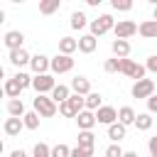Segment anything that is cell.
<instances>
[{
  "instance_id": "8fae6325",
  "label": "cell",
  "mask_w": 157,
  "mask_h": 157,
  "mask_svg": "<svg viewBox=\"0 0 157 157\" xmlns=\"http://www.w3.org/2000/svg\"><path fill=\"white\" fill-rule=\"evenodd\" d=\"M29 66H32L34 76H42V74H47V71H49V56H44V54L29 56Z\"/></svg>"
},
{
  "instance_id": "bcb514c9",
  "label": "cell",
  "mask_w": 157,
  "mask_h": 157,
  "mask_svg": "<svg viewBox=\"0 0 157 157\" xmlns=\"http://www.w3.org/2000/svg\"><path fill=\"white\" fill-rule=\"evenodd\" d=\"M2 150H5V145H2V140H0V157H2Z\"/></svg>"
},
{
  "instance_id": "8992f818",
  "label": "cell",
  "mask_w": 157,
  "mask_h": 157,
  "mask_svg": "<svg viewBox=\"0 0 157 157\" xmlns=\"http://www.w3.org/2000/svg\"><path fill=\"white\" fill-rule=\"evenodd\" d=\"M49 69H52L54 74H66V71L74 69V59L66 56V54H56V56L49 59Z\"/></svg>"
},
{
  "instance_id": "52a82bcc",
  "label": "cell",
  "mask_w": 157,
  "mask_h": 157,
  "mask_svg": "<svg viewBox=\"0 0 157 157\" xmlns=\"http://www.w3.org/2000/svg\"><path fill=\"white\" fill-rule=\"evenodd\" d=\"M130 93H132V98H150L155 93V81L152 78H140V81L132 83Z\"/></svg>"
},
{
  "instance_id": "7402d4cb",
  "label": "cell",
  "mask_w": 157,
  "mask_h": 157,
  "mask_svg": "<svg viewBox=\"0 0 157 157\" xmlns=\"http://www.w3.org/2000/svg\"><path fill=\"white\" fill-rule=\"evenodd\" d=\"M2 128H5V135H10V137H17V135H20V130H22L25 125H22V118H7Z\"/></svg>"
},
{
  "instance_id": "83f0119b",
  "label": "cell",
  "mask_w": 157,
  "mask_h": 157,
  "mask_svg": "<svg viewBox=\"0 0 157 157\" xmlns=\"http://www.w3.org/2000/svg\"><path fill=\"white\" fill-rule=\"evenodd\" d=\"M108 137H110V140L118 145V142L125 137V128H123L120 123H113V125H108Z\"/></svg>"
},
{
  "instance_id": "484cf974",
  "label": "cell",
  "mask_w": 157,
  "mask_h": 157,
  "mask_svg": "<svg viewBox=\"0 0 157 157\" xmlns=\"http://www.w3.org/2000/svg\"><path fill=\"white\" fill-rule=\"evenodd\" d=\"M59 7H61V0H42L39 2V12L42 15H54Z\"/></svg>"
},
{
  "instance_id": "ffe728a7",
  "label": "cell",
  "mask_w": 157,
  "mask_h": 157,
  "mask_svg": "<svg viewBox=\"0 0 157 157\" xmlns=\"http://www.w3.org/2000/svg\"><path fill=\"white\" fill-rule=\"evenodd\" d=\"M101 101H103V96H101V93H96V91H91L88 96H83V108H86V110H91V113H96V110L101 108Z\"/></svg>"
},
{
  "instance_id": "3957f363",
  "label": "cell",
  "mask_w": 157,
  "mask_h": 157,
  "mask_svg": "<svg viewBox=\"0 0 157 157\" xmlns=\"http://www.w3.org/2000/svg\"><path fill=\"white\" fill-rule=\"evenodd\" d=\"M113 25H115L113 15H98L96 20H91V37H101V34L110 32Z\"/></svg>"
},
{
  "instance_id": "9a60e30c",
  "label": "cell",
  "mask_w": 157,
  "mask_h": 157,
  "mask_svg": "<svg viewBox=\"0 0 157 157\" xmlns=\"http://www.w3.org/2000/svg\"><path fill=\"white\" fill-rule=\"evenodd\" d=\"M110 49H113L115 59H128V54H130V42H128V39H113Z\"/></svg>"
},
{
  "instance_id": "d6a6232c",
  "label": "cell",
  "mask_w": 157,
  "mask_h": 157,
  "mask_svg": "<svg viewBox=\"0 0 157 157\" xmlns=\"http://www.w3.org/2000/svg\"><path fill=\"white\" fill-rule=\"evenodd\" d=\"M110 7L118 12H128V10H132V2L130 0H110Z\"/></svg>"
},
{
  "instance_id": "2e32d148",
  "label": "cell",
  "mask_w": 157,
  "mask_h": 157,
  "mask_svg": "<svg viewBox=\"0 0 157 157\" xmlns=\"http://www.w3.org/2000/svg\"><path fill=\"white\" fill-rule=\"evenodd\" d=\"M76 42H78V52H83V54H91V52H96V47H98V39L91 37V34H83V37H78Z\"/></svg>"
},
{
  "instance_id": "ab89813d",
  "label": "cell",
  "mask_w": 157,
  "mask_h": 157,
  "mask_svg": "<svg viewBox=\"0 0 157 157\" xmlns=\"http://www.w3.org/2000/svg\"><path fill=\"white\" fill-rule=\"evenodd\" d=\"M147 113H157V96L155 93L147 98Z\"/></svg>"
},
{
  "instance_id": "6da1fadb",
  "label": "cell",
  "mask_w": 157,
  "mask_h": 157,
  "mask_svg": "<svg viewBox=\"0 0 157 157\" xmlns=\"http://www.w3.org/2000/svg\"><path fill=\"white\" fill-rule=\"evenodd\" d=\"M81 110H83V96L71 93L64 103H59V113H61L64 118H76Z\"/></svg>"
},
{
  "instance_id": "f6af8a7d",
  "label": "cell",
  "mask_w": 157,
  "mask_h": 157,
  "mask_svg": "<svg viewBox=\"0 0 157 157\" xmlns=\"http://www.w3.org/2000/svg\"><path fill=\"white\" fill-rule=\"evenodd\" d=\"M2 22H5V12L0 10V25H2Z\"/></svg>"
},
{
  "instance_id": "7c38bea8",
  "label": "cell",
  "mask_w": 157,
  "mask_h": 157,
  "mask_svg": "<svg viewBox=\"0 0 157 157\" xmlns=\"http://www.w3.org/2000/svg\"><path fill=\"white\" fill-rule=\"evenodd\" d=\"M71 91H74L76 96H88V93H91L88 78H86V76H74V78H71Z\"/></svg>"
},
{
  "instance_id": "1f68e13d",
  "label": "cell",
  "mask_w": 157,
  "mask_h": 157,
  "mask_svg": "<svg viewBox=\"0 0 157 157\" xmlns=\"http://www.w3.org/2000/svg\"><path fill=\"white\" fill-rule=\"evenodd\" d=\"M69 152H71V147H66V145H54L52 150H49V157H69Z\"/></svg>"
},
{
  "instance_id": "d590c367",
  "label": "cell",
  "mask_w": 157,
  "mask_h": 157,
  "mask_svg": "<svg viewBox=\"0 0 157 157\" xmlns=\"http://www.w3.org/2000/svg\"><path fill=\"white\" fill-rule=\"evenodd\" d=\"M105 157H123V150H120V145H108L105 147Z\"/></svg>"
},
{
  "instance_id": "74e56055",
  "label": "cell",
  "mask_w": 157,
  "mask_h": 157,
  "mask_svg": "<svg viewBox=\"0 0 157 157\" xmlns=\"http://www.w3.org/2000/svg\"><path fill=\"white\" fill-rule=\"evenodd\" d=\"M145 71H152V74H157V54L147 56V61H145Z\"/></svg>"
},
{
  "instance_id": "5b68a950",
  "label": "cell",
  "mask_w": 157,
  "mask_h": 157,
  "mask_svg": "<svg viewBox=\"0 0 157 157\" xmlns=\"http://www.w3.org/2000/svg\"><path fill=\"white\" fill-rule=\"evenodd\" d=\"M56 86L54 76L52 74H42V76H32V88L37 91V96H47L52 93V88Z\"/></svg>"
},
{
  "instance_id": "ba28073f",
  "label": "cell",
  "mask_w": 157,
  "mask_h": 157,
  "mask_svg": "<svg viewBox=\"0 0 157 157\" xmlns=\"http://www.w3.org/2000/svg\"><path fill=\"white\" fill-rule=\"evenodd\" d=\"M113 32H115V39H128L137 32V25L132 20H120V22L113 25Z\"/></svg>"
},
{
  "instance_id": "5bb4252c",
  "label": "cell",
  "mask_w": 157,
  "mask_h": 157,
  "mask_svg": "<svg viewBox=\"0 0 157 157\" xmlns=\"http://www.w3.org/2000/svg\"><path fill=\"white\" fill-rule=\"evenodd\" d=\"M137 32H140V37H145V39H157V22H155V20H145V22L137 25Z\"/></svg>"
},
{
  "instance_id": "e575fe53",
  "label": "cell",
  "mask_w": 157,
  "mask_h": 157,
  "mask_svg": "<svg viewBox=\"0 0 157 157\" xmlns=\"http://www.w3.org/2000/svg\"><path fill=\"white\" fill-rule=\"evenodd\" d=\"M69 157H93V150H83V147H71V152H69Z\"/></svg>"
},
{
  "instance_id": "cb8c5ba5",
  "label": "cell",
  "mask_w": 157,
  "mask_h": 157,
  "mask_svg": "<svg viewBox=\"0 0 157 157\" xmlns=\"http://www.w3.org/2000/svg\"><path fill=\"white\" fill-rule=\"evenodd\" d=\"M2 91H5V96H10V101H12V98H20V93H22V88H20V83H17L15 78H7V81L2 83Z\"/></svg>"
},
{
  "instance_id": "f35d334b",
  "label": "cell",
  "mask_w": 157,
  "mask_h": 157,
  "mask_svg": "<svg viewBox=\"0 0 157 157\" xmlns=\"http://www.w3.org/2000/svg\"><path fill=\"white\" fill-rule=\"evenodd\" d=\"M147 150H150V157H157V135L147 140Z\"/></svg>"
},
{
  "instance_id": "7dc6e473",
  "label": "cell",
  "mask_w": 157,
  "mask_h": 157,
  "mask_svg": "<svg viewBox=\"0 0 157 157\" xmlns=\"http://www.w3.org/2000/svg\"><path fill=\"white\" fill-rule=\"evenodd\" d=\"M2 96H5V91H2V86H0V98H2Z\"/></svg>"
},
{
  "instance_id": "44dd1931",
  "label": "cell",
  "mask_w": 157,
  "mask_h": 157,
  "mask_svg": "<svg viewBox=\"0 0 157 157\" xmlns=\"http://www.w3.org/2000/svg\"><path fill=\"white\" fill-rule=\"evenodd\" d=\"M135 115H137V113H135L130 105H123V108L118 110V123H120L123 128H128V125H132V123H135Z\"/></svg>"
},
{
  "instance_id": "836d02e7",
  "label": "cell",
  "mask_w": 157,
  "mask_h": 157,
  "mask_svg": "<svg viewBox=\"0 0 157 157\" xmlns=\"http://www.w3.org/2000/svg\"><path fill=\"white\" fill-rule=\"evenodd\" d=\"M49 150H52V147H49L47 142H37L34 150H32V157H49Z\"/></svg>"
},
{
  "instance_id": "f1b7e54d",
  "label": "cell",
  "mask_w": 157,
  "mask_h": 157,
  "mask_svg": "<svg viewBox=\"0 0 157 157\" xmlns=\"http://www.w3.org/2000/svg\"><path fill=\"white\" fill-rule=\"evenodd\" d=\"M22 125H25L27 130H37V128H39V115H37L34 110L25 113V115H22Z\"/></svg>"
},
{
  "instance_id": "7bdbcfd3",
  "label": "cell",
  "mask_w": 157,
  "mask_h": 157,
  "mask_svg": "<svg viewBox=\"0 0 157 157\" xmlns=\"http://www.w3.org/2000/svg\"><path fill=\"white\" fill-rule=\"evenodd\" d=\"M5 78V69H2V64H0V81Z\"/></svg>"
},
{
  "instance_id": "f546056e",
  "label": "cell",
  "mask_w": 157,
  "mask_h": 157,
  "mask_svg": "<svg viewBox=\"0 0 157 157\" xmlns=\"http://www.w3.org/2000/svg\"><path fill=\"white\" fill-rule=\"evenodd\" d=\"M86 25H88V20H86V15H83V12H78V10H76V12H71V27H74V29H83Z\"/></svg>"
},
{
  "instance_id": "30bf717a",
  "label": "cell",
  "mask_w": 157,
  "mask_h": 157,
  "mask_svg": "<svg viewBox=\"0 0 157 157\" xmlns=\"http://www.w3.org/2000/svg\"><path fill=\"white\" fill-rule=\"evenodd\" d=\"M5 47L10 49V52H15V49H22V44H25V34L20 32V29H10L7 34H5Z\"/></svg>"
},
{
  "instance_id": "60d3db41",
  "label": "cell",
  "mask_w": 157,
  "mask_h": 157,
  "mask_svg": "<svg viewBox=\"0 0 157 157\" xmlns=\"http://www.w3.org/2000/svg\"><path fill=\"white\" fill-rule=\"evenodd\" d=\"M10 157H27V152H25V150H12Z\"/></svg>"
},
{
  "instance_id": "9c48e42d",
  "label": "cell",
  "mask_w": 157,
  "mask_h": 157,
  "mask_svg": "<svg viewBox=\"0 0 157 157\" xmlns=\"http://www.w3.org/2000/svg\"><path fill=\"white\" fill-rule=\"evenodd\" d=\"M93 115H96V123H103V125H113V123H118V110H115L113 105H101Z\"/></svg>"
},
{
  "instance_id": "4dcf8cb0",
  "label": "cell",
  "mask_w": 157,
  "mask_h": 157,
  "mask_svg": "<svg viewBox=\"0 0 157 157\" xmlns=\"http://www.w3.org/2000/svg\"><path fill=\"white\" fill-rule=\"evenodd\" d=\"M12 78H15L17 83H20V88H22V91L32 86V76H29V74H25V71H17V74H15Z\"/></svg>"
},
{
  "instance_id": "b9f144b4",
  "label": "cell",
  "mask_w": 157,
  "mask_h": 157,
  "mask_svg": "<svg viewBox=\"0 0 157 157\" xmlns=\"http://www.w3.org/2000/svg\"><path fill=\"white\" fill-rule=\"evenodd\" d=\"M123 157H137V152H123Z\"/></svg>"
},
{
  "instance_id": "d4e9b609",
  "label": "cell",
  "mask_w": 157,
  "mask_h": 157,
  "mask_svg": "<svg viewBox=\"0 0 157 157\" xmlns=\"http://www.w3.org/2000/svg\"><path fill=\"white\" fill-rule=\"evenodd\" d=\"M93 145H96V135H93L91 130H81V132H78V147L93 150Z\"/></svg>"
},
{
  "instance_id": "4316f807",
  "label": "cell",
  "mask_w": 157,
  "mask_h": 157,
  "mask_svg": "<svg viewBox=\"0 0 157 157\" xmlns=\"http://www.w3.org/2000/svg\"><path fill=\"white\" fill-rule=\"evenodd\" d=\"M132 125H135L137 130H150V128H152V115H150V113H137Z\"/></svg>"
},
{
  "instance_id": "277c9868",
  "label": "cell",
  "mask_w": 157,
  "mask_h": 157,
  "mask_svg": "<svg viewBox=\"0 0 157 157\" xmlns=\"http://www.w3.org/2000/svg\"><path fill=\"white\" fill-rule=\"evenodd\" d=\"M118 71H120V74H125V76H130V78H135V81L145 78V66H142V64H137V61H132V59H120Z\"/></svg>"
},
{
  "instance_id": "ac0fdd59",
  "label": "cell",
  "mask_w": 157,
  "mask_h": 157,
  "mask_svg": "<svg viewBox=\"0 0 157 157\" xmlns=\"http://www.w3.org/2000/svg\"><path fill=\"white\" fill-rule=\"evenodd\" d=\"M76 123H78V128H81V130H91V128L96 125V115H93L91 110H86V108H83V110L76 115Z\"/></svg>"
},
{
  "instance_id": "603a6c76",
  "label": "cell",
  "mask_w": 157,
  "mask_h": 157,
  "mask_svg": "<svg viewBox=\"0 0 157 157\" xmlns=\"http://www.w3.org/2000/svg\"><path fill=\"white\" fill-rule=\"evenodd\" d=\"M7 113H10V118H22V115H25V103H22V98L7 101Z\"/></svg>"
},
{
  "instance_id": "4fadbf2b",
  "label": "cell",
  "mask_w": 157,
  "mask_h": 157,
  "mask_svg": "<svg viewBox=\"0 0 157 157\" xmlns=\"http://www.w3.org/2000/svg\"><path fill=\"white\" fill-rule=\"evenodd\" d=\"M7 59H10V64H12V66H17V69L29 64V54H27V49H25V47H22V49L10 52V54H7Z\"/></svg>"
},
{
  "instance_id": "8d00e7d4",
  "label": "cell",
  "mask_w": 157,
  "mask_h": 157,
  "mask_svg": "<svg viewBox=\"0 0 157 157\" xmlns=\"http://www.w3.org/2000/svg\"><path fill=\"white\" fill-rule=\"evenodd\" d=\"M118 66H120V59H108V61L103 64V69H105L108 74H115V71H118Z\"/></svg>"
},
{
  "instance_id": "ee69618b",
  "label": "cell",
  "mask_w": 157,
  "mask_h": 157,
  "mask_svg": "<svg viewBox=\"0 0 157 157\" xmlns=\"http://www.w3.org/2000/svg\"><path fill=\"white\" fill-rule=\"evenodd\" d=\"M152 20L157 22V5H155V12H152Z\"/></svg>"
},
{
  "instance_id": "7a4b0ae2",
  "label": "cell",
  "mask_w": 157,
  "mask_h": 157,
  "mask_svg": "<svg viewBox=\"0 0 157 157\" xmlns=\"http://www.w3.org/2000/svg\"><path fill=\"white\" fill-rule=\"evenodd\" d=\"M32 105H34V113H37L39 118H52V115H56V110H59V105H56L49 96H37V98L32 101Z\"/></svg>"
},
{
  "instance_id": "d6986e66",
  "label": "cell",
  "mask_w": 157,
  "mask_h": 157,
  "mask_svg": "<svg viewBox=\"0 0 157 157\" xmlns=\"http://www.w3.org/2000/svg\"><path fill=\"white\" fill-rule=\"evenodd\" d=\"M76 49H78V42H76L74 37H61V39H59V54L71 56Z\"/></svg>"
},
{
  "instance_id": "e0dca14e",
  "label": "cell",
  "mask_w": 157,
  "mask_h": 157,
  "mask_svg": "<svg viewBox=\"0 0 157 157\" xmlns=\"http://www.w3.org/2000/svg\"><path fill=\"white\" fill-rule=\"evenodd\" d=\"M69 96H71V88H69V86H64V83H56V86L52 88V96H49V98L59 105V103H64Z\"/></svg>"
}]
</instances>
